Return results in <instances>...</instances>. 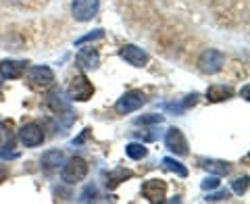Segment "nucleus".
<instances>
[{"label": "nucleus", "instance_id": "2", "mask_svg": "<svg viewBox=\"0 0 250 204\" xmlns=\"http://www.w3.org/2000/svg\"><path fill=\"white\" fill-rule=\"evenodd\" d=\"M85 175H88V163L80 156H73L61 171V179L65 184H80Z\"/></svg>", "mask_w": 250, "mask_h": 204}, {"label": "nucleus", "instance_id": "25", "mask_svg": "<svg viewBox=\"0 0 250 204\" xmlns=\"http://www.w3.org/2000/svg\"><path fill=\"white\" fill-rule=\"evenodd\" d=\"M215 187H219V177L217 175L207 177L205 182H202V190H215Z\"/></svg>", "mask_w": 250, "mask_h": 204}, {"label": "nucleus", "instance_id": "20", "mask_svg": "<svg viewBox=\"0 0 250 204\" xmlns=\"http://www.w3.org/2000/svg\"><path fill=\"white\" fill-rule=\"evenodd\" d=\"M165 121L163 115H146V117H138L136 119V125H159Z\"/></svg>", "mask_w": 250, "mask_h": 204}, {"label": "nucleus", "instance_id": "19", "mask_svg": "<svg viewBox=\"0 0 250 204\" xmlns=\"http://www.w3.org/2000/svg\"><path fill=\"white\" fill-rule=\"evenodd\" d=\"M125 154H127L129 159H134V161H140V159H144V156L148 154V150H146V146H144V144L131 142V144L125 146Z\"/></svg>", "mask_w": 250, "mask_h": 204}, {"label": "nucleus", "instance_id": "15", "mask_svg": "<svg viewBox=\"0 0 250 204\" xmlns=\"http://www.w3.org/2000/svg\"><path fill=\"white\" fill-rule=\"evenodd\" d=\"M65 156H62L61 150H48L42 154V167L46 171H52V169H59V164H62Z\"/></svg>", "mask_w": 250, "mask_h": 204}, {"label": "nucleus", "instance_id": "9", "mask_svg": "<svg viewBox=\"0 0 250 204\" xmlns=\"http://www.w3.org/2000/svg\"><path fill=\"white\" fill-rule=\"evenodd\" d=\"M119 54H121V59H125L129 65H134V67H144L148 62V54L134 44H125L119 50Z\"/></svg>", "mask_w": 250, "mask_h": 204}, {"label": "nucleus", "instance_id": "13", "mask_svg": "<svg viewBox=\"0 0 250 204\" xmlns=\"http://www.w3.org/2000/svg\"><path fill=\"white\" fill-rule=\"evenodd\" d=\"M202 167H205L208 173H213L217 177H223V175H228L231 167H229V163H223V161H215V159H202Z\"/></svg>", "mask_w": 250, "mask_h": 204}, {"label": "nucleus", "instance_id": "24", "mask_svg": "<svg viewBox=\"0 0 250 204\" xmlns=\"http://www.w3.org/2000/svg\"><path fill=\"white\" fill-rule=\"evenodd\" d=\"M229 198V192L228 190H221V192H215V194H208L207 196V202H221V200H228Z\"/></svg>", "mask_w": 250, "mask_h": 204}, {"label": "nucleus", "instance_id": "10", "mask_svg": "<svg viewBox=\"0 0 250 204\" xmlns=\"http://www.w3.org/2000/svg\"><path fill=\"white\" fill-rule=\"evenodd\" d=\"M165 144L169 150H173L175 154H188V142H186V138H184V133L182 129H177V127H171L167 131V136H165Z\"/></svg>", "mask_w": 250, "mask_h": 204}, {"label": "nucleus", "instance_id": "23", "mask_svg": "<svg viewBox=\"0 0 250 204\" xmlns=\"http://www.w3.org/2000/svg\"><path fill=\"white\" fill-rule=\"evenodd\" d=\"M94 198H96V185H85V190L80 194V198H77V200H80V202H92Z\"/></svg>", "mask_w": 250, "mask_h": 204}, {"label": "nucleus", "instance_id": "5", "mask_svg": "<svg viewBox=\"0 0 250 204\" xmlns=\"http://www.w3.org/2000/svg\"><path fill=\"white\" fill-rule=\"evenodd\" d=\"M144 104H146V96L142 92H127V94H123L119 102L115 104V111L119 115H127V113L138 111V108Z\"/></svg>", "mask_w": 250, "mask_h": 204}, {"label": "nucleus", "instance_id": "1", "mask_svg": "<svg viewBox=\"0 0 250 204\" xmlns=\"http://www.w3.org/2000/svg\"><path fill=\"white\" fill-rule=\"evenodd\" d=\"M27 83L31 90H48L50 85L54 83V73L50 67L46 65H38V67H29L27 69Z\"/></svg>", "mask_w": 250, "mask_h": 204}, {"label": "nucleus", "instance_id": "26", "mask_svg": "<svg viewBox=\"0 0 250 204\" xmlns=\"http://www.w3.org/2000/svg\"><path fill=\"white\" fill-rule=\"evenodd\" d=\"M196 98H198L196 94H192V96H188V98L184 100V106H186V108H188V106H194V104H196Z\"/></svg>", "mask_w": 250, "mask_h": 204}, {"label": "nucleus", "instance_id": "21", "mask_svg": "<svg viewBox=\"0 0 250 204\" xmlns=\"http://www.w3.org/2000/svg\"><path fill=\"white\" fill-rule=\"evenodd\" d=\"M100 38H104V31L103 29H94L92 34H85V36L80 38V40H75V46H82L85 42H94V40H100Z\"/></svg>", "mask_w": 250, "mask_h": 204}, {"label": "nucleus", "instance_id": "22", "mask_svg": "<svg viewBox=\"0 0 250 204\" xmlns=\"http://www.w3.org/2000/svg\"><path fill=\"white\" fill-rule=\"evenodd\" d=\"M231 190L238 196L246 194L248 192V177H240V179H236V182H231Z\"/></svg>", "mask_w": 250, "mask_h": 204}, {"label": "nucleus", "instance_id": "3", "mask_svg": "<svg viewBox=\"0 0 250 204\" xmlns=\"http://www.w3.org/2000/svg\"><path fill=\"white\" fill-rule=\"evenodd\" d=\"M67 94H69V98H71V100L85 102V100L92 98L94 85L88 82V77H85V75H75L73 80H71V83H69Z\"/></svg>", "mask_w": 250, "mask_h": 204}, {"label": "nucleus", "instance_id": "18", "mask_svg": "<svg viewBox=\"0 0 250 204\" xmlns=\"http://www.w3.org/2000/svg\"><path fill=\"white\" fill-rule=\"evenodd\" d=\"M163 167H165L167 171H171V173L179 175V177H188V169H186L179 161L171 159V156H167V159H163Z\"/></svg>", "mask_w": 250, "mask_h": 204}, {"label": "nucleus", "instance_id": "12", "mask_svg": "<svg viewBox=\"0 0 250 204\" xmlns=\"http://www.w3.org/2000/svg\"><path fill=\"white\" fill-rule=\"evenodd\" d=\"M25 71V62L23 61H2L0 62V75L4 80H17Z\"/></svg>", "mask_w": 250, "mask_h": 204}, {"label": "nucleus", "instance_id": "6", "mask_svg": "<svg viewBox=\"0 0 250 204\" xmlns=\"http://www.w3.org/2000/svg\"><path fill=\"white\" fill-rule=\"evenodd\" d=\"M98 6H100V0H73L71 13L75 21H90L98 13Z\"/></svg>", "mask_w": 250, "mask_h": 204}, {"label": "nucleus", "instance_id": "11", "mask_svg": "<svg viewBox=\"0 0 250 204\" xmlns=\"http://www.w3.org/2000/svg\"><path fill=\"white\" fill-rule=\"evenodd\" d=\"M98 62H100V57L94 48H82L77 52V65H80L83 71H94V69H98Z\"/></svg>", "mask_w": 250, "mask_h": 204}, {"label": "nucleus", "instance_id": "17", "mask_svg": "<svg viewBox=\"0 0 250 204\" xmlns=\"http://www.w3.org/2000/svg\"><path fill=\"white\" fill-rule=\"evenodd\" d=\"M131 177V171H127V169H115V171H111V173L106 175V185L108 187H117L121 182H125V179H129Z\"/></svg>", "mask_w": 250, "mask_h": 204}, {"label": "nucleus", "instance_id": "7", "mask_svg": "<svg viewBox=\"0 0 250 204\" xmlns=\"http://www.w3.org/2000/svg\"><path fill=\"white\" fill-rule=\"evenodd\" d=\"M19 140H21V144L27 146V148L40 146L44 142V131H42L40 125L27 123V125H23V127L19 129Z\"/></svg>", "mask_w": 250, "mask_h": 204}, {"label": "nucleus", "instance_id": "16", "mask_svg": "<svg viewBox=\"0 0 250 204\" xmlns=\"http://www.w3.org/2000/svg\"><path fill=\"white\" fill-rule=\"evenodd\" d=\"M48 106H50V111H52V113H57V115H61V113H69V102H67V100H62V96H61L59 92L50 94Z\"/></svg>", "mask_w": 250, "mask_h": 204}, {"label": "nucleus", "instance_id": "8", "mask_svg": "<svg viewBox=\"0 0 250 204\" xmlns=\"http://www.w3.org/2000/svg\"><path fill=\"white\" fill-rule=\"evenodd\" d=\"M167 194V184L163 179H148L142 185V196L148 202H163Z\"/></svg>", "mask_w": 250, "mask_h": 204}, {"label": "nucleus", "instance_id": "27", "mask_svg": "<svg viewBox=\"0 0 250 204\" xmlns=\"http://www.w3.org/2000/svg\"><path fill=\"white\" fill-rule=\"evenodd\" d=\"M6 175H9V167H6V164H0V182H4Z\"/></svg>", "mask_w": 250, "mask_h": 204}, {"label": "nucleus", "instance_id": "14", "mask_svg": "<svg viewBox=\"0 0 250 204\" xmlns=\"http://www.w3.org/2000/svg\"><path fill=\"white\" fill-rule=\"evenodd\" d=\"M233 90L229 88V85H210V88L207 90V100L208 102H223L231 98Z\"/></svg>", "mask_w": 250, "mask_h": 204}, {"label": "nucleus", "instance_id": "4", "mask_svg": "<svg viewBox=\"0 0 250 204\" xmlns=\"http://www.w3.org/2000/svg\"><path fill=\"white\" fill-rule=\"evenodd\" d=\"M223 65H225V57H223V52H219V50H205L198 59L200 71L207 73V75H213L217 71H221Z\"/></svg>", "mask_w": 250, "mask_h": 204}]
</instances>
